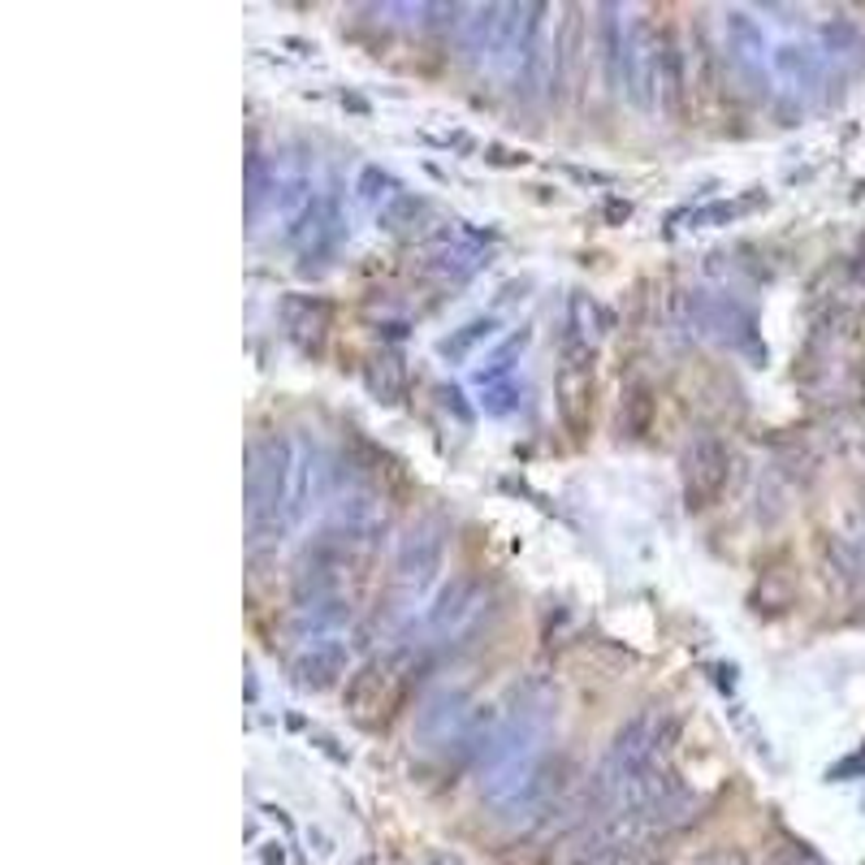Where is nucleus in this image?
Here are the masks:
<instances>
[{
  "label": "nucleus",
  "mask_w": 865,
  "mask_h": 865,
  "mask_svg": "<svg viewBox=\"0 0 865 865\" xmlns=\"http://www.w3.org/2000/svg\"><path fill=\"white\" fill-rule=\"evenodd\" d=\"M545 4H480L463 22L467 53L523 87L545 69Z\"/></svg>",
  "instance_id": "nucleus-1"
},
{
  "label": "nucleus",
  "mask_w": 865,
  "mask_h": 865,
  "mask_svg": "<svg viewBox=\"0 0 865 865\" xmlns=\"http://www.w3.org/2000/svg\"><path fill=\"white\" fill-rule=\"evenodd\" d=\"M294 523V442L282 433L251 437L247 446V528L251 545L282 541Z\"/></svg>",
  "instance_id": "nucleus-2"
},
{
  "label": "nucleus",
  "mask_w": 865,
  "mask_h": 865,
  "mask_svg": "<svg viewBox=\"0 0 865 865\" xmlns=\"http://www.w3.org/2000/svg\"><path fill=\"white\" fill-rule=\"evenodd\" d=\"M411 675H415V653L411 649H386V653L368 658L343 689L350 718L359 727H368V732L381 727L390 718V710L399 705L403 689L411 684Z\"/></svg>",
  "instance_id": "nucleus-3"
},
{
  "label": "nucleus",
  "mask_w": 865,
  "mask_h": 865,
  "mask_svg": "<svg viewBox=\"0 0 865 865\" xmlns=\"http://www.w3.org/2000/svg\"><path fill=\"white\" fill-rule=\"evenodd\" d=\"M680 472H684V507L689 511H705L732 485V446L723 437H714V433H701V437H692L684 446Z\"/></svg>",
  "instance_id": "nucleus-4"
},
{
  "label": "nucleus",
  "mask_w": 865,
  "mask_h": 865,
  "mask_svg": "<svg viewBox=\"0 0 865 865\" xmlns=\"http://www.w3.org/2000/svg\"><path fill=\"white\" fill-rule=\"evenodd\" d=\"M442 559H446V528L437 523V519H429V523H420L411 537L403 541V550H399V559H394V593L403 597V602H415L433 580L442 572Z\"/></svg>",
  "instance_id": "nucleus-5"
},
{
  "label": "nucleus",
  "mask_w": 865,
  "mask_h": 865,
  "mask_svg": "<svg viewBox=\"0 0 865 865\" xmlns=\"http://www.w3.org/2000/svg\"><path fill=\"white\" fill-rule=\"evenodd\" d=\"M485 606H489V588H485V580L459 576L437 593V602L424 610L420 628H424L429 640H451V636L467 632V628L485 615ZM429 640H424V645H429Z\"/></svg>",
  "instance_id": "nucleus-6"
},
{
  "label": "nucleus",
  "mask_w": 865,
  "mask_h": 865,
  "mask_svg": "<svg viewBox=\"0 0 865 865\" xmlns=\"http://www.w3.org/2000/svg\"><path fill=\"white\" fill-rule=\"evenodd\" d=\"M472 727H476V714L467 705L463 692H442L433 696L420 718H415V732L429 749H446V745H472Z\"/></svg>",
  "instance_id": "nucleus-7"
},
{
  "label": "nucleus",
  "mask_w": 865,
  "mask_h": 865,
  "mask_svg": "<svg viewBox=\"0 0 865 865\" xmlns=\"http://www.w3.org/2000/svg\"><path fill=\"white\" fill-rule=\"evenodd\" d=\"M346 658H350V649H346L343 636L303 645L299 658H294V680L303 689H329V684H338L346 675Z\"/></svg>",
  "instance_id": "nucleus-8"
},
{
  "label": "nucleus",
  "mask_w": 865,
  "mask_h": 865,
  "mask_svg": "<svg viewBox=\"0 0 865 865\" xmlns=\"http://www.w3.org/2000/svg\"><path fill=\"white\" fill-rule=\"evenodd\" d=\"M282 321H286L290 338L316 355L325 346V334H329V303L312 299V294H290L282 303Z\"/></svg>",
  "instance_id": "nucleus-9"
},
{
  "label": "nucleus",
  "mask_w": 865,
  "mask_h": 865,
  "mask_svg": "<svg viewBox=\"0 0 865 865\" xmlns=\"http://www.w3.org/2000/svg\"><path fill=\"white\" fill-rule=\"evenodd\" d=\"M770 78L788 91H813L822 83V57L805 44H775L770 48Z\"/></svg>",
  "instance_id": "nucleus-10"
},
{
  "label": "nucleus",
  "mask_w": 865,
  "mask_h": 865,
  "mask_svg": "<svg viewBox=\"0 0 865 865\" xmlns=\"http://www.w3.org/2000/svg\"><path fill=\"white\" fill-rule=\"evenodd\" d=\"M350 624V602H343L338 593L334 597H316V602H303L299 615H294V636L303 645H316V640H334V636L346 632Z\"/></svg>",
  "instance_id": "nucleus-11"
},
{
  "label": "nucleus",
  "mask_w": 865,
  "mask_h": 865,
  "mask_svg": "<svg viewBox=\"0 0 865 865\" xmlns=\"http://www.w3.org/2000/svg\"><path fill=\"white\" fill-rule=\"evenodd\" d=\"M523 346H528V329H519L516 338H507V343L498 346L480 368H476V386L480 390H489V386H502V381H511V368H516V359L523 355Z\"/></svg>",
  "instance_id": "nucleus-12"
},
{
  "label": "nucleus",
  "mask_w": 865,
  "mask_h": 865,
  "mask_svg": "<svg viewBox=\"0 0 865 865\" xmlns=\"http://www.w3.org/2000/svg\"><path fill=\"white\" fill-rule=\"evenodd\" d=\"M498 334V316H476V321H467L463 329H455L446 343H442V359H451V364H463L472 350L480 343H489Z\"/></svg>",
  "instance_id": "nucleus-13"
},
{
  "label": "nucleus",
  "mask_w": 865,
  "mask_h": 865,
  "mask_svg": "<svg viewBox=\"0 0 865 865\" xmlns=\"http://www.w3.org/2000/svg\"><path fill=\"white\" fill-rule=\"evenodd\" d=\"M485 264V247L476 242V238H463L459 247H446L437 260H433V269L442 273V278H451V282H463V278H472L476 269Z\"/></svg>",
  "instance_id": "nucleus-14"
},
{
  "label": "nucleus",
  "mask_w": 865,
  "mask_h": 865,
  "mask_svg": "<svg viewBox=\"0 0 865 865\" xmlns=\"http://www.w3.org/2000/svg\"><path fill=\"white\" fill-rule=\"evenodd\" d=\"M368 386H372V394L381 399V403H399V394H403V368H399V359H377V368L368 372Z\"/></svg>",
  "instance_id": "nucleus-15"
},
{
  "label": "nucleus",
  "mask_w": 865,
  "mask_h": 865,
  "mask_svg": "<svg viewBox=\"0 0 865 865\" xmlns=\"http://www.w3.org/2000/svg\"><path fill=\"white\" fill-rule=\"evenodd\" d=\"M420 213H424V204H420L415 195L399 191V195H394V199H390V204H386V208L377 213V221H381V230H394V234H399V230H407V226H411V221H415Z\"/></svg>",
  "instance_id": "nucleus-16"
},
{
  "label": "nucleus",
  "mask_w": 865,
  "mask_h": 865,
  "mask_svg": "<svg viewBox=\"0 0 865 865\" xmlns=\"http://www.w3.org/2000/svg\"><path fill=\"white\" fill-rule=\"evenodd\" d=\"M399 191H403V186H399L390 173H381V170H364V173H359V195H364V199H368L377 213H381V208H386V204H390Z\"/></svg>",
  "instance_id": "nucleus-17"
},
{
  "label": "nucleus",
  "mask_w": 865,
  "mask_h": 865,
  "mask_svg": "<svg viewBox=\"0 0 865 865\" xmlns=\"http://www.w3.org/2000/svg\"><path fill=\"white\" fill-rule=\"evenodd\" d=\"M480 403H485V411H489V415H507V411L519 403V386H516V381L489 386V390H480Z\"/></svg>",
  "instance_id": "nucleus-18"
},
{
  "label": "nucleus",
  "mask_w": 865,
  "mask_h": 865,
  "mask_svg": "<svg viewBox=\"0 0 865 865\" xmlns=\"http://www.w3.org/2000/svg\"><path fill=\"white\" fill-rule=\"evenodd\" d=\"M624 407H628V415H632V420H628V433H632V437H640V433L649 429V411H653L649 390H632V394L624 399Z\"/></svg>",
  "instance_id": "nucleus-19"
}]
</instances>
